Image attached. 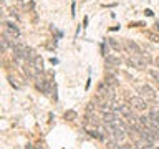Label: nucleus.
Masks as SVG:
<instances>
[{"instance_id": "2", "label": "nucleus", "mask_w": 159, "mask_h": 149, "mask_svg": "<svg viewBox=\"0 0 159 149\" xmlns=\"http://www.w3.org/2000/svg\"><path fill=\"white\" fill-rule=\"evenodd\" d=\"M126 63L129 65V66H134L138 70H144L148 66V61L144 60L141 55H133V56H128L126 58Z\"/></svg>"}, {"instance_id": "19", "label": "nucleus", "mask_w": 159, "mask_h": 149, "mask_svg": "<svg viewBox=\"0 0 159 149\" xmlns=\"http://www.w3.org/2000/svg\"><path fill=\"white\" fill-rule=\"evenodd\" d=\"M144 13H146L148 17H152V15H154V13H152V10H146V12H144Z\"/></svg>"}, {"instance_id": "1", "label": "nucleus", "mask_w": 159, "mask_h": 149, "mask_svg": "<svg viewBox=\"0 0 159 149\" xmlns=\"http://www.w3.org/2000/svg\"><path fill=\"white\" fill-rule=\"evenodd\" d=\"M114 88H111L109 84L106 83H103V84H99V88H98V94H99V98H103V99H108V101H114V98H116V94H114L113 91Z\"/></svg>"}, {"instance_id": "17", "label": "nucleus", "mask_w": 159, "mask_h": 149, "mask_svg": "<svg viewBox=\"0 0 159 149\" xmlns=\"http://www.w3.org/2000/svg\"><path fill=\"white\" fill-rule=\"evenodd\" d=\"M8 83L12 84V86H13L15 89H18V88H20V84H18L17 81H15V78H13V76H8Z\"/></svg>"}, {"instance_id": "12", "label": "nucleus", "mask_w": 159, "mask_h": 149, "mask_svg": "<svg viewBox=\"0 0 159 149\" xmlns=\"http://www.w3.org/2000/svg\"><path fill=\"white\" fill-rule=\"evenodd\" d=\"M30 63H32L33 66L38 70V71H43V60H42V56H40V55H37V56H35Z\"/></svg>"}, {"instance_id": "15", "label": "nucleus", "mask_w": 159, "mask_h": 149, "mask_svg": "<svg viewBox=\"0 0 159 149\" xmlns=\"http://www.w3.org/2000/svg\"><path fill=\"white\" fill-rule=\"evenodd\" d=\"M146 37L151 40V42H159V35L152 33V32H146Z\"/></svg>"}, {"instance_id": "7", "label": "nucleus", "mask_w": 159, "mask_h": 149, "mask_svg": "<svg viewBox=\"0 0 159 149\" xmlns=\"http://www.w3.org/2000/svg\"><path fill=\"white\" fill-rule=\"evenodd\" d=\"M124 47H126L129 52H131L133 55H141L143 50L139 48V45H136L134 42H131V40H126V43H124Z\"/></svg>"}, {"instance_id": "22", "label": "nucleus", "mask_w": 159, "mask_h": 149, "mask_svg": "<svg viewBox=\"0 0 159 149\" xmlns=\"http://www.w3.org/2000/svg\"><path fill=\"white\" fill-rule=\"evenodd\" d=\"M114 149H121V146H118V147H114Z\"/></svg>"}, {"instance_id": "3", "label": "nucleus", "mask_w": 159, "mask_h": 149, "mask_svg": "<svg viewBox=\"0 0 159 149\" xmlns=\"http://www.w3.org/2000/svg\"><path fill=\"white\" fill-rule=\"evenodd\" d=\"M128 103H129V106H131L134 111H138V113L146 111V108H148V104H146V101H144V98H139V96H131Z\"/></svg>"}, {"instance_id": "14", "label": "nucleus", "mask_w": 159, "mask_h": 149, "mask_svg": "<svg viewBox=\"0 0 159 149\" xmlns=\"http://www.w3.org/2000/svg\"><path fill=\"white\" fill-rule=\"evenodd\" d=\"M149 76H151L154 81H156V84L159 86V70H149Z\"/></svg>"}, {"instance_id": "5", "label": "nucleus", "mask_w": 159, "mask_h": 149, "mask_svg": "<svg viewBox=\"0 0 159 149\" xmlns=\"http://www.w3.org/2000/svg\"><path fill=\"white\" fill-rule=\"evenodd\" d=\"M3 33L12 35V37H15V38H20V30H18L17 25L12 23V22H5V30H3Z\"/></svg>"}, {"instance_id": "11", "label": "nucleus", "mask_w": 159, "mask_h": 149, "mask_svg": "<svg viewBox=\"0 0 159 149\" xmlns=\"http://www.w3.org/2000/svg\"><path fill=\"white\" fill-rule=\"evenodd\" d=\"M104 83L109 84L111 88H116L119 84V79H116V76L114 74H106V78H104Z\"/></svg>"}, {"instance_id": "6", "label": "nucleus", "mask_w": 159, "mask_h": 149, "mask_svg": "<svg viewBox=\"0 0 159 149\" xmlns=\"http://www.w3.org/2000/svg\"><path fill=\"white\" fill-rule=\"evenodd\" d=\"M48 83H50V79L47 78H43V76H38L37 79H35V84H37V88L40 89V91H43V93H50V86H48Z\"/></svg>"}, {"instance_id": "18", "label": "nucleus", "mask_w": 159, "mask_h": 149, "mask_svg": "<svg viewBox=\"0 0 159 149\" xmlns=\"http://www.w3.org/2000/svg\"><path fill=\"white\" fill-rule=\"evenodd\" d=\"M121 149H133V147H131V144H123Z\"/></svg>"}, {"instance_id": "21", "label": "nucleus", "mask_w": 159, "mask_h": 149, "mask_svg": "<svg viewBox=\"0 0 159 149\" xmlns=\"http://www.w3.org/2000/svg\"><path fill=\"white\" fill-rule=\"evenodd\" d=\"M156 30H159V22L156 23Z\"/></svg>"}, {"instance_id": "10", "label": "nucleus", "mask_w": 159, "mask_h": 149, "mask_svg": "<svg viewBox=\"0 0 159 149\" xmlns=\"http://www.w3.org/2000/svg\"><path fill=\"white\" fill-rule=\"evenodd\" d=\"M104 60H106V63L111 65V66H119V65H121V58L116 56V55H104Z\"/></svg>"}, {"instance_id": "9", "label": "nucleus", "mask_w": 159, "mask_h": 149, "mask_svg": "<svg viewBox=\"0 0 159 149\" xmlns=\"http://www.w3.org/2000/svg\"><path fill=\"white\" fill-rule=\"evenodd\" d=\"M119 116L118 114H114L113 111H109V113H103V124H111L114 121H118Z\"/></svg>"}, {"instance_id": "13", "label": "nucleus", "mask_w": 159, "mask_h": 149, "mask_svg": "<svg viewBox=\"0 0 159 149\" xmlns=\"http://www.w3.org/2000/svg\"><path fill=\"white\" fill-rule=\"evenodd\" d=\"M108 43H109V47H113L114 50H118V52H119V50H123V45L119 43L118 40H114V38H108Z\"/></svg>"}, {"instance_id": "16", "label": "nucleus", "mask_w": 159, "mask_h": 149, "mask_svg": "<svg viewBox=\"0 0 159 149\" xmlns=\"http://www.w3.org/2000/svg\"><path fill=\"white\" fill-rule=\"evenodd\" d=\"M75 118H76V113L75 111H66L65 113V119H68V121H73Z\"/></svg>"}, {"instance_id": "20", "label": "nucleus", "mask_w": 159, "mask_h": 149, "mask_svg": "<svg viewBox=\"0 0 159 149\" xmlns=\"http://www.w3.org/2000/svg\"><path fill=\"white\" fill-rule=\"evenodd\" d=\"M156 65H157V66H159V58H156Z\"/></svg>"}, {"instance_id": "8", "label": "nucleus", "mask_w": 159, "mask_h": 149, "mask_svg": "<svg viewBox=\"0 0 159 149\" xmlns=\"http://www.w3.org/2000/svg\"><path fill=\"white\" fill-rule=\"evenodd\" d=\"M148 116H149V119H151V128L159 129V111L157 109H152Z\"/></svg>"}, {"instance_id": "23", "label": "nucleus", "mask_w": 159, "mask_h": 149, "mask_svg": "<svg viewBox=\"0 0 159 149\" xmlns=\"http://www.w3.org/2000/svg\"><path fill=\"white\" fill-rule=\"evenodd\" d=\"M141 149H148V147H141Z\"/></svg>"}, {"instance_id": "4", "label": "nucleus", "mask_w": 159, "mask_h": 149, "mask_svg": "<svg viewBox=\"0 0 159 149\" xmlns=\"http://www.w3.org/2000/svg\"><path fill=\"white\" fill-rule=\"evenodd\" d=\"M139 93H141V98L148 99V101H156V99H157L156 91H154L149 84H143V86L139 88Z\"/></svg>"}]
</instances>
